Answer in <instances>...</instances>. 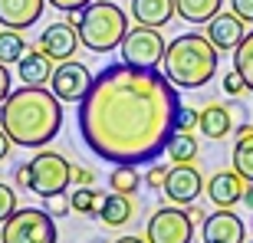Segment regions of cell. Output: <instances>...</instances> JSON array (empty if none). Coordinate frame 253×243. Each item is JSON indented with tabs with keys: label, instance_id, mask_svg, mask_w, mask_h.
Wrapping results in <instances>:
<instances>
[{
	"label": "cell",
	"instance_id": "obj_27",
	"mask_svg": "<svg viewBox=\"0 0 253 243\" xmlns=\"http://www.w3.org/2000/svg\"><path fill=\"white\" fill-rule=\"evenodd\" d=\"M197 119H201V112H197V109L181 105V109H178V119H174V128H178V131H191V128H197Z\"/></svg>",
	"mask_w": 253,
	"mask_h": 243
},
{
	"label": "cell",
	"instance_id": "obj_5",
	"mask_svg": "<svg viewBox=\"0 0 253 243\" xmlns=\"http://www.w3.org/2000/svg\"><path fill=\"white\" fill-rule=\"evenodd\" d=\"M56 217L43 207H17L0 224L3 243H56Z\"/></svg>",
	"mask_w": 253,
	"mask_h": 243
},
{
	"label": "cell",
	"instance_id": "obj_31",
	"mask_svg": "<svg viewBox=\"0 0 253 243\" xmlns=\"http://www.w3.org/2000/svg\"><path fill=\"white\" fill-rule=\"evenodd\" d=\"M49 7H56V10H63V13H79L83 7H89L92 0H46Z\"/></svg>",
	"mask_w": 253,
	"mask_h": 243
},
{
	"label": "cell",
	"instance_id": "obj_4",
	"mask_svg": "<svg viewBox=\"0 0 253 243\" xmlns=\"http://www.w3.org/2000/svg\"><path fill=\"white\" fill-rule=\"evenodd\" d=\"M69 23H76L79 43L89 53H112L122 46L125 33H128V17L112 0H92L79 13H69Z\"/></svg>",
	"mask_w": 253,
	"mask_h": 243
},
{
	"label": "cell",
	"instance_id": "obj_25",
	"mask_svg": "<svg viewBox=\"0 0 253 243\" xmlns=\"http://www.w3.org/2000/svg\"><path fill=\"white\" fill-rule=\"evenodd\" d=\"M234 69L244 76L247 89L253 92V30L247 33L244 40H240V46L234 49Z\"/></svg>",
	"mask_w": 253,
	"mask_h": 243
},
{
	"label": "cell",
	"instance_id": "obj_3",
	"mask_svg": "<svg viewBox=\"0 0 253 243\" xmlns=\"http://www.w3.org/2000/svg\"><path fill=\"white\" fill-rule=\"evenodd\" d=\"M220 49L204 33H181L165 49V76L174 89H201L217 76Z\"/></svg>",
	"mask_w": 253,
	"mask_h": 243
},
{
	"label": "cell",
	"instance_id": "obj_34",
	"mask_svg": "<svg viewBox=\"0 0 253 243\" xmlns=\"http://www.w3.org/2000/svg\"><path fill=\"white\" fill-rule=\"evenodd\" d=\"M230 7L244 23H253V0H230Z\"/></svg>",
	"mask_w": 253,
	"mask_h": 243
},
{
	"label": "cell",
	"instance_id": "obj_30",
	"mask_svg": "<svg viewBox=\"0 0 253 243\" xmlns=\"http://www.w3.org/2000/svg\"><path fill=\"white\" fill-rule=\"evenodd\" d=\"M224 92H227V95H244V92H247V82H244V76L237 73V69L224 76Z\"/></svg>",
	"mask_w": 253,
	"mask_h": 243
},
{
	"label": "cell",
	"instance_id": "obj_14",
	"mask_svg": "<svg viewBox=\"0 0 253 243\" xmlns=\"http://www.w3.org/2000/svg\"><path fill=\"white\" fill-rule=\"evenodd\" d=\"M46 0H0V27L7 30H30L43 17Z\"/></svg>",
	"mask_w": 253,
	"mask_h": 243
},
{
	"label": "cell",
	"instance_id": "obj_28",
	"mask_svg": "<svg viewBox=\"0 0 253 243\" xmlns=\"http://www.w3.org/2000/svg\"><path fill=\"white\" fill-rule=\"evenodd\" d=\"M13 210H17V194H13V187L0 184V224H3Z\"/></svg>",
	"mask_w": 253,
	"mask_h": 243
},
{
	"label": "cell",
	"instance_id": "obj_7",
	"mask_svg": "<svg viewBox=\"0 0 253 243\" xmlns=\"http://www.w3.org/2000/svg\"><path fill=\"white\" fill-rule=\"evenodd\" d=\"M165 49H168V43H165V37H161V30L155 27H131L128 33H125L122 46H119V53H122V59L128 66H138V69H158V63L165 59Z\"/></svg>",
	"mask_w": 253,
	"mask_h": 243
},
{
	"label": "cell",
	"instance_id": "obj_21",
	"mask_svg": "<svg viewBox=\"0 0 253 243\" xmlns=\"http://www.w3.org/2000/svg\"><path fill=\"white\" fill-rule=\"evenodd\" d=\"M165 155L171 158V164H184V161L197 158V138L191 131H171V138L165 141Z\"/></svg>",
	"mask_w": 253,
	"mask_h": 243
},
{
	"label": "cell",
	"instance_id": "obj_1",
	"mask_svg": "<svg viewBox=\"0 0 253 243\" xmlns=\"http://www.w3.org/2000/svg\"><path fill=\"white\" fill-rule=\"evenodd\" d=\"M181 109L178 89L158 69L109 63L76 109L85 148L109 164H148L165 155Z\"/></svg>",
	"mask_w": 253,
	"mask_h": 243
},
{
	"label": "cell",
	"instance_id": "obj_8",
	"mask_svg": "<svg viewBox=\"0 0 253 243\" xmlns=\"http://www.w3.org/2000/svg\"><path fill=\"white\" fill-rule=\"evenodd\" d=\"M145 240L148 243H191L194 240V220H191V214L181 204L158 207L148 217Z\"/></svg>",
	"mask_w": 253,
	"mask_h": 243
},
{
	"label": "cell",
	"instance_id": "obj_37",
	"mask_svg": "<svg viewBox=\"0 0 253 243\" xmlns=\"http://www.w3.org/2000/svg\"><path fill=\"white\" fill-rule=\"evenodd\" d=\"M188 214H191V220H194V224H197V220L204 224V217H207L204 210H201V207H191V204H188Z\"/></svg>",
	"mask_w": 253,
	"mask_h": 243
},
{
	"label": "cell",
	"instance_id": "obj_23",
	"mask_svg": "<svg viewBox=\"0 0 253 243\" xmlns=\"http://www.w3.org/2000/svg\"><path fill=\"white\" fill-rule=\"evenodd\" d=\"M69 207H73L76 214H83V217H95L99 207H102V194H99L92 184L89 187H76L73 194H69Z\"/></svg>",
	"mask_w": 253,
	"mask_h": 243
},
{
	"label": "cell",
	"instance_id": "obj_17",
	"mask_svg": "<svg viewBox=\"0 0 253 243\" xmlns=\"http://www.w3.org/2000/svg\"><path fill=\"white\" fill-rule=\"evenodd\" d=\"M17 76L23 85H46L53 79V59L43 49H27V56L17 63Z\"/></svg>",
	"mask_w": 253,
	"mask_h": 243
},
{
	"label": "cell",
	"instance_id": "obj_36",
	"mask_svg": "<svg viewBox=\"0 0 253 243\" xmlns=\"http://www.w3.org/2000/svg\"><path fill=\"white\" fill-rule=\"evenodd\" d=\"M10 148H13V141H10L7 131L0 128V161H7V158H10Z\"/></svg>",
	"mask_w": 253,
	"mask_h": 243
},
{
	"label": "cell",
	"instance_id": "obj_32",
	"mask_svg": "<svg viewBox=\"0 0 253 243\" xmlns=\"http://www.w3.org/2000/svg\"><path fill=\"white\" fill-rule=\"evenodd\" d=\"M165 178H168V168L155 164V168H148V174H145V184H148L151 191H158V187H165Z\"/></svg>",
	"mask_w": 253,
	"mask_h": 243
},
{
	"label": "cell",
	"instance_id": "obj_41",
	"mask_svg": "<svg viewBox=\"0 0 253 243\" xmlns=\"http://www.w3.org/2000/svg\"><path fill=\"white\" fill-rule=\"evenodd\" d=\"M0 243H3V240H0Z\"/></svg>",
	"mask_w": 253,
	"mask_h": 243
},
{
	"label": "cell",
	"instance_id": "obj_11",
	"mask_svg": "<svg viewBox=\"0 0 253 243\" xmlns=\"http://www.w3.org/2000/svg\"><path fill=\"white\" fill-rule=\"evenodd\" d=\"M37 49H43L53 63H66V59H73L76 49H79L76 23H69V20H63V23H49V27L40 33Z\"/></svg>",
	"mask_w": 253,
	"mask_h": 243
},
{
	"label": "cell",
	"instance_id": "obj_6",
	"mask_svg": "<svg viewBox=\"0 0 253 243\" xmlns=\"http://www.w3.org/2000/svg\"><path fill=\"white\" fill-rule=\"evenodd\" d=\"M27 191H33V194H40L43 201L53 194H59V191H66V187L73 184V164L63 158V155H56V151H40V155H33V158L27 161Z\"/></svg>",
	"mask_w": 253,
	"mask_h": 243
},
{
	"label": "cell",
	"instance_id": "obj_15",
	"mask_svg": "<svg viewBox=\"0 0 253 243\" xmlns=\"http://www.w3.org/2000/svg\"><path fill=\"white\" fill-rule=\"evenodd\" d=\"M207 37H211V43H214L217 49H230V53H234V49L240 46V40L247 37L244 20L237 17L234 10H230V13H217V17L207 20Z\"/></svg>",
	"mask_w": 253,
	"mask_h": 243
},
{
	"label": "cell",
	"instance_id": "obj_18",
	"mask_svg": "<svg viewBox=\"0 0 253 243\" xmlns=\"http://www.w3.org/2000/svg\"><path fill=\"white\" fill-rule=\"evenodd\" d=\"M197 128L204 131L211 141H220L230 135V128H234V115H230V109L220 102H207L204 109H201V119H197Z\"/></svg>",
	"mask_w": 253,
	"mask_h": 243
},
{
	"label": "cell",
	"instance_id": "obj_20",
	"mask_svg": "<svg viewBox=\"0 0 253 243\" xmlns=\"http://www.w3.org/2000/svg\"><path fill=\"white\" fill-rule=\"evenodd\" d=\"M224 7V0H174V10L184 23H207L211 17H217Z\"/></svg>",
	"mask_w": 253,
	"mask_h": 243
},
{
	"label": "cell",
	"instance_id": "obj_24",
	"mask_svg": "<svg viewBox=\"0 0 253 243\" xmlns=\"http://www.w3.org/2000/svg\"><path fill=\"white\" fill-rule=\"evenodd\" d=\"M135 168H138V164H112V171H109V187L119 191V194H135V187L141 184Z\"/></svg>",
	"mask_w": 253,
	"mask_h": 243
},
{
	"label": "cell",
	"instance_id": "obj_39",
	"mask_svg": "<svg viewBox=\"0 0 253 243\" xmlns=\"http://www.w3.org/2000/svg\"><path fill=\"white\" fill-rule=\"evenodd\" d=\"M250 135H253V125H244V128L237 131V141H240V138H250Z\"/></svg>",
	"mask_w": 253,
	"mask_h": 243
},
{
	"label": "cell",
	"instance_id": "obj_13",
	"mask_svg": "<svg viewBox=\"0 0 253 243\" xmlns=\"http://www.w3.org/2000/svg\"><path fill=\"white\" fill-rule=\"evenodd\" d=\"M247 184H250V181H247L237 168H230V171H217L214 178L207 181L204 191H207V197H211L214 207H234V204L244 201Z\"/></svg>",
	"mask_w": 253,
	"mask_h": 243
},
{
	"label": "cell",
	"instance_id": "obj_12",
	"mask_svg": "<svg viewBox=\"0 0 253 243\" xmlns=\"http://www.w3.org/2000/svg\"><path fill=\"white\" fill-rule=\"evenodd\" d=\"M201 237H204V243H244V220L230 207H220L204 217Z\"/></svg>",
	"mask_w": 253,
	"mask_h": 243
},
{
	"label": "cell",
	"instance_id": "obj_22",
	"mask_svg": "<svg viewBox=\"0 0 253 243\" xmlns=\"http://www.w3.org/2000/svg\"><path fill=\"white\" fill-rule=\"evenodd\" d=\"M27 40H23V33L20 30H0V63L3 66H13V63H20V59L27 56Z\"/></svg>",
	"mask_w": 253,
	"mask_h": 243
},
{
	"label": "cell",
	"instance_id": "obj_19",
	"mask_svg": "<svg viewBox=\"0 0 253 243\" xmlns=\"http://www.w3.org/2000/svg\"><path fill=\"white\" fill-rule=\"evenodd\" d=\"M95 217H99L105 227H125L131 217H135V201H131V194L112 191L109 197H102V207H99Z\"/></svg>",
	"mask_w": 253,
	"mask_h": 243
},
{
	"label": "cell",
	"instance_id": "obj_2",
	"mask_svg": "<svg viewBox=\"0 0 253 243\" xmlns=\"http://www.w3.org/2000/svg\"><path fill=\"white\" fill-rule=\"evenodd\" d=\"M0 128L20 148H43L63 128V99L46 85H20L0 105Z\"/></svg>",
	"mask_w": 253,
	"mask_h": 243
},
{
	"label": "cell",
	"instance_id": "obj_33",
	"mask_svg": "<svg viewBox=\"0 0 253 243\" xmlns=\"http://www.w3.org/2000/svg\"><path fill=\"white\" fill-rule=\"evenodd\" d=\"M95 181V171L92 168H83V164H73V184L76 187H89Z\"/></svg>",
	"mask_w": 253,
	"mask_h": 243
},
{
	"label": "cell",
	"instance_id": "obj_16",
	"mask_svg": "<svg viewBox=\"0 0 253 243\" xmlns=\"http://www.w3.org/2000/svg\"><path fill=\"white\" fill-rule=\"evenodd\" d=\"M171 17H178L174 0H131V20L141 27L161 30L165 23H171Z\"/></svg>",
	"mask_w": 253,
	"mask_h": 243
},
{
	"label": "cell",
	"instance_id": "obj_9",
	"mask_svg": "<svg viewBox=\"0 0 253 243\" xmlns=\"http://www.w3.org/2000/svg\"><path fill=\"white\" fill-rule=\"evenodd\" d=\"M95 76L89 73V66L76 63V59H66L53 69V79H49V89L63 99V102H83L85 92H89V85H92Z\"/></svg>",
	"mask_w": 253,
	"mask_h": 243
},
{
	"label": "cell",
	"instance_id": "obj_26",
	"mask_svg": "<svg viewBox=\"0 0 253 243\" xmlns=\"http://www.w3.org/2000/svg\"><path fill=\"white\" fill-rule=\"evenodd\" d=\"M230 158H234V168L253 184V135H250V138H240V141H237Z\"/></svg>",
	"mask_w": 253,
	"mask_h": 243
},
{
	"label": "cell",
	"instance_id": "obj_40",
	"mask_svg": "<svg viewBox=\"0 0 253 243\" xmlns=\"http://www.w3.org/2000/svg\"><path fill=\"white\" fill-rule=\"evenodd\" d=\"M244 204L253 207V187H250V184H247V191H244Z\"/></svg>",
	"mask_w": 253,
	"mask_h": 243
},
{
	"label": "cell",
	"instance_id": "obj_38",
	"mask_svg": "<svg viewBox=\"0 0 253 243\" xmlns=\"http://www.w3.org/2000/svg\"><path fill=\"white\" fill-rule=\"evenodd\" d=\"M115 243H148V240H141V237H131V234H125V237H119Z\"/></svg>",
	"mask_w": 253,
	"mask_h": 243
},
{
	"label": "cell",
	"instance_id": "obj_29",
	"mask_svg": "<svg viewBox=\"0 0 253 243\" xmlns=\"http://www.w3.org/2000/svg\"><path fill=\"white\" fill-rule=\"evenodd\" d=\"M46 210L53 217H66L73 207H69V197H66V191H59V194H53V197H46Z\"/></svg>",
	"mask_w": 253,
	"mask_h": 243
},
{
	"label": "cell",
	"instance_id": "obj_35",
	"mask_svg": "<svg viewBox=\"0 0 253 243\" xmlns=\"http://www.w3.org/2000/svg\"><path fill=\"white\" fill-rule=\"evenodd\" d=\"M10 82H13V76H10L7 66L0 63V105H3V99H7L10 92H13V85H10Z\"/></svg>",
	"mask_w": 253,
	"mask_h": 243
},
{
	"label": "cell",
	"instance_id": "obj_10",
	"mask_svg": "<svg viewBox=\"0 0 253 243\" xmlns=\"http://www.w3.org/2000/svg\"><path fill=\"white\" fill-rule=\"evenodd\" d=\"M204 178H201V171L191 164V161H184V164H171L168 168V178H165V197H168L171 204H181L188 207L194 204L197 197L204 194Z\"/></svg>",
	"mask_w": 253,
	"mask_h": 243
}]
</instances>
